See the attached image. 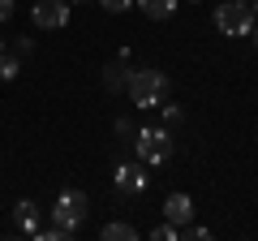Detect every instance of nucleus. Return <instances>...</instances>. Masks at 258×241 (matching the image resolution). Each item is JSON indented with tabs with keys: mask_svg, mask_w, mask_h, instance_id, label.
Segmentation results:
<instances>
[{
	"mask_svg": "<svg viewBox=\"0 0 258 241\" xmlns=\"http://www.w3.org/2000/svg\"><path fill=\"white\" fill-rule=\"evenodd\" d=\"M125 91L134 99V108H155L159 99H168V78L159 69H134L125 78Z\"/></svg>",
	"mask_w": 258,
	"mask_h": 241,
	"instance_id": "nucleus-1",
	"label": "nucleus"
},
{
	"mask_svg": "<svg viewBox=\"0 0 258 241\" xmlns=\"http://www.w3.org/2000/svg\"><path fill=\"white\" fill-rule=\"evenodd\" d=\"M138 159L147 168L172 159V134H168V125H147V130H138Z\"/></svg>",
	"mask_w": 258,
	"mask_h": 241,
	"instance_id": "nucleus-2",
	"label": "nucleus"
},
{
	"mask_svg": "<svg viewBox=\"0 0 258 241\" xmlns=\"http://www.w3.org/2000/svg\"><path fill=\"white\" fill-rule=\"evenodd\" d=\"M215 26H220L224 35H249L254 9H249L245 0H224V5H215Z\"/></svg>",
	"mask_w": 258,
	"mask_h": 241,
	"instance_id": "nucleus-3",
	"label": "nucleus"
},
{
	"mask_svg": "<svg viewBox=\"0 0 258 241\" xmlns=\"http://www.w3.org/2000/svg\"><path fill=\"white\" fill-rule=\"evenodd\" d=\"M52 220L60 224L64 232H78L82 220H86V194L82 190H64V194L56 198V207H52Z\"/></svg>",
	"mask_w": 258,
	"mask_h": 241,
	"instance_id": "nucleus-4",
	"label": "nucleus"
},
{
	"mask_svg": "<svg viewBox=\"0 0 258 241\" xmlns=\"http://www.w3.org/2000/svg\"><path fill=\"white\" fill-rule=\"evenodd\" d=\"M30 18L43 30H60L64 22H69V5H64V0H39L35 9H30Z\"/></svg>",
	"mask_w": 258,
	"mask_h": 241,
	"instance_id": "nucleus-5",
	"label": "nucleus"
},
{
	"mask_svg": "<svg viewBox=\"0 0 258 241\" xmlns=\"http://www.w3.org/2000/svg\"><path fill=\"white\" fill-rule=\"evenodd\" d=\"M147 164H142V159H129V164H120L116 168V190L120 194H142V190H147Z\"/></svg>",
	"mask_w": 258,
	"mask_h": 241,
	"instance_id": "nucleus-6",
	"label": "nucleus"
},
{
	"mask_svg": "<svg viewBox=\"0 0 258 241\" xmlns=\"http://www.w3.org/2000/svg\"><path fill=\"white\" fill-rule=\"evenodd\" d=\"M164 215H168V224L185 228V224L194 220V198H189V194H168V198H164Z\"/></svg>",
	"mask_w": 258,
	"mask_h": 241,
	"instance_id": "nucleus-7",
	"label": "nucleus"
},
{
	"mask_svg": "<svg viewBox=\"0 0 258 241\" xmlns=\"http://www.w3.org/2000/svg\"><path fill=\"white\" fill-rule=\"evenodd\" d=\"M138 9L147 13L151 22H164V18H172V13H176V0H138Z\"/></svg>",
	"mask_w": 258,
	"mask_h": 241,
	"instance_id": "nucleus-8",
	"label": "nucleus"
},
{
	"mask_svg": "<svg viewBox=\"0 0 258 241\" xmlns=\"http://www.w3.org/2000/svg\"><path fill=\"white\" fill-rule=\"evenodd\" d=\"M35 215H39V207L30 203V198H22V203L13 207V220H18V224H22V232H30V237L39 232V228H35Z\"/></svg>",
	"mask_w": 258,
	"mask_h": 241,
	"instance_id": "nucleus-9",
	"label": "nucleus"
},
{
	"mask_svg": "<svg viewBox=\"0 0 258 241\" xmlns=\"http://www.w3.org/2000/svg\"><path fill=\"white\" fill-rule=\"evenodd\" d=\"M103 241H138V228L125 220H108L103 224Z\"/></svg>",
	"mask_w": 258,
	"mask_h": 241,
	"instance_id": "nucleus-10",
	"label": "nucleus"
},
{
	"mask_svg": "<svg viewBox=\"0 0 258 241\" xmlns=\"http://www.w3.org/2000/svg\"><path fill=\"white\" fill-rule=\"evenodd\" d=\"M125 65H108L103 69V86H108V91H125Z\"/></svg>",
	"mask_w": 258,
	"mask_h": 241,
	"instance_id": "nucleus-11",
	"label": "nucleus"
},
{
	"mask_svg": "<svg viewBox=\"0 0 258 241\" xmlns=\"http://www.w3.org/2000/svg\"><path fill=\"white\" fill-rule=\"evenodd\" d=\"M151 237L155 241H181V228L176 224H159V228H151Z\"/></svg>",
	"mask_w": 258,
	"mask_h": 241,
	"instance_id": "nucleus-12",
	"label": "nucleus"
},
{
	"mask_svg": "<svg viewBox=\"0 0 258 241\" xmlns=\"http://www.w3.org/2000/svg\"><path fill=\"white\" fill-rule=\"evenodd\" d=\"M0 78H18V61L0 52Z\"/></svg>",
	"mask_w": 258,
	"mask_h": 241,
	"instance_id": "nucleus-13",
	"label": "nucleus"
},
{
	"mask_svg": "<svg viewBox=\"0 0 258 241\" xmlns=\"http://www.w3.org/2000/svg\"><path fill=\"white\" fill-rule=\"evenodd\" d=\"M185 112H181V103H164V125H176Z\"/></svg>",
	"mask_w": 258,
	"mask_h": 241,
	"instance_id": "nucleus-14",
	"label": "nucleus"
},
{
	"mask_svg": "<svg viewBox=\"0 0 258 241\" xmlns=\"http://www.w3.org/2000/svg\"><path fill=\"white\" fill-rule=\"evenodd\" d=\"M129 5H134V0H103V9H108V13H125Z\"/></svg>",
	"mask_w": 258,
	"mask_h": 241,
	"instance_id": "nucleus-15",
	"label": "nucleus"
},
{
	"mask_svg": "<svg viewBox=\"0 0 258 241\" xmlns=\"http://www.w3.org/2000/svg\"><path fill=\"white\" fill-rule=\"evenodd\" d=\"M13 18V0H0V22H9Z\"/></svg>",
	"mask_w": 258,
	"mask_h": 241,
	"instance_id": "nucleus-16",
	"label": "nucleus"
},
{
	"mask_svg": "<svg viewBox=\"0 0 258 241\" xmlns=\"http://www.w3.org/2000/svg\"><path fill=\"white\" fill-rule=\"evenodd\" d=\"M249 35H254V43H258V18H254V26H249Z\"/></svg>",
	"mask_w": 258,
	"mask_h": 241,
	"instance_id": "nucleus-17",
	"label": "nucleus"
},
{
	"mask_svg": "<svg viewBox=\"0 0 258 241\" xmlns=\"http://www.w3.org/2000/svg\"><path fill=\"white\" fill-rule=\"evenodd\" d=\"M249 9H254V13H258V0H254V5H249Z\"/></svg>",
	"mask_w": 258,
	"mask_h": 241,
	"instance_id": "nucleus-18",
	"label": "nucleus"
},
{
	"mask_svg": "<svg viewBox=\"0 0 258 241\" xmlns=\"http://www.w3.org/2000/svg\"><path fill=\"white\" fill-rule=\"evenodd\" d=\"M0 52H5V39H0Z\"/></svg>",
	"mask_w": 258,
	"mask_h": 241,
	"instance_id": "nucleus-19",
	"label": "nucleus"
}]
</instances>
